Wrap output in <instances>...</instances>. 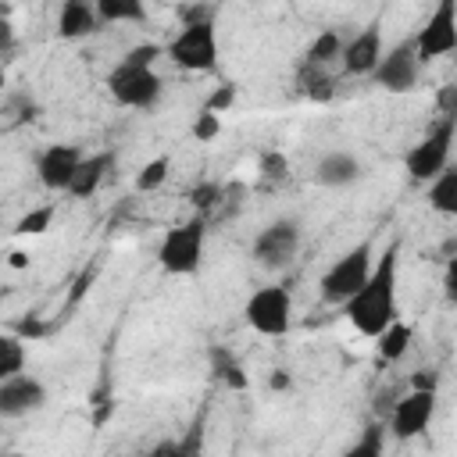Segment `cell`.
I'll return each mask as SVG.
<instances>
[{
    "label": "cell",
    "instance_id": "3957f363",
    "mask_svg": "<svg viewBox=\"0 0 457 457\" xmlns=\"http://www.w3.org/2000/svg\"><path fill=\"white\" fill-rule=\"evenodd\" d=\"M453 132H457V118H443L436 121L407 154H403V171L414 182H432L443 175V168L450 164V146H453Z\"/></svg>",
    "mask_w": 457,
    "mask_h": 457
},
{
    "label": "cell",
    "instance_id": "4dcf8cb0",
    "mask_svg": "<svg viewBox=\"0 0 457 457\" xmlns=\"http://www.w3.org/2000/svg\"><path fill=\"white\" fill-rule=\"evenodd\" d=\"M179 18H182V29L186 25H207V21H214V7L211 4H182Z\"/></svg>",
    "mask_w": 457,
    "mask_h": 457
},
{
    "label": "cell",
    "instance_id": "f546056e",
    "mask_svg": "<svg viewBox=\"0 0 457 457\" xmlns=\"http://www.w3.org/2000/svg\"><path fill=\"white\" fill-rule=\"evenodd\" d=\"M161 54H164V50H161L157 43H139V46H132L121 61H125V64H136V68H154V61H157Z\"/></svg>",
    "mask_w": 457,
    "mask_h": 457
},
{
    "label": "cell",
    "instance_id": "ac0fdd59",
    "mask_svg": "<svg viewBox=\"0 0 457 457\" xmlns=\"http://www.w3.org/2000/svg\"><path fill=\"white\" fill-rule=\"evenodd\" d=\"M111 164H114V154H111V150H100V154H86V157H82V164H79V171H75V182H71L68 196H75V200H86V196H93V193L100 189V182L107 179Z\"/></svg>",
    "mask_w": 457,
    "mask_h": 457
},
{
    "label": "cell",
    "instance_id": "f35d334b",
    "mask_svg": "<svg viewBox=\"0 0 457 457\" xmlns=\"http://www.w3.org/2000/svg\"><path fill=\"white\" fill-rule=\"evenodd\" d=\"M7 457H25V453H7Z\"/></svg>",
    "mask_w": 457,
    "mask_h": 457
},
{
    "label": "cell",
    "instance_id": "8fae6325",
    "mask_svg": "<svg viewBox=\"0 0 457 457\" xmlns=\"http://www.w3.org/2000/svg\"><path fill=\"white\" fill-rule=\"evenodd\" d=\"M418 71H421V61L414 54V39H411V43H400L382 54L378 68L371 71V82L386 93H411L418 82Z\"/></svg>",
    "mask_w": 457,
    "mask_h": 457
},
{
    "label": "cell",
    "instance_id": "7c38bea8",
    "mask_svg": "<svg viewBox=\"0 0 457 457\" xmlns=\"http://www.w3.org/2000/svg\"><path fill=\"white\" fill-rule=\"evenodd\" d=\"M82 150L71 143H54L36 157V179L50 189V193H68L75 182V171L82 164Z\"/></svg>",
    "mask_w": 457,
    "mask_h": 457
},
{
    "label": "cell",
    "instance_id": "1f68e13d",
    "mask_svg": "<svg viewBox=\"0 0 457 457\" xmlns=\"http://www.w3.org/2000/svg\"><path fill=\"white\" fill-rule=\"evenodd\" d=\"M232 104H236V86H232V82H225V86H218V89L207 96L204 111H214V114H221V111H228Z\"/></svg>",
    "mask_w": 457,
    "mask_h": 457
},
{
    "label": "cell",
    "instance_id": "e0dca14e",
    "mask_svg": "<svg viewBox=\"0 0 457 457\" xmlns=\"http://www.w3.org/2000/svg\"><path fill=\"white\" fill-rule=\"evenodd\" d=\"M207 364H211V375L225 389H232V393H246L250 389V375H246V368L239 364V357L228 346H221V343L207 346Z\"/></svg>",
    "mask_w": 457,
    "mask_h": 457
},
{
    "label": "cell",
    "instance_id": "5bb4252c",
    "mask_svg": "<svg viewBox=\"0 0 457 457\" xmlns=\"http://www.w3.org/2000/svg\"><path fill=\"white\" fill-rule=\"evenodd\" d=\"M382 54H386L382 50V29L371 21L357 36L346 39V46H343V71L346 75H371L378 68Z\"/></svg>",
    "mask_w": 457,
    "mask_h": 457
},
{
    "label": "cell",
    "instance_id": "4fadbf2b",
    "mask_svg": "<svg viewBox=\"0 0 457 457\" xmlns=\"http://www.w3.org/2000/svg\"><path fill=\"white\" fill-rule=\"evenodd\" d=\"M43 403H46V386H43L36 375L21 371V375L0 382V414H4V418L32 414V411H39Z\"/></svg>",
    "mask_w": 457,
    "mask_h": 457
},
{
    "label": "cell",
    "instance_id": "f1b7e54d",
    "mask_svg": "<svg viewBox=\"0 0 457 457\" xmlns=\"http://www.w3.org/2000/svg\"><path fill=\"white\" fill-rule=\"evenodd\" d=\"M193 139H200V143H211L218 132H221V118L214 114V111H200L196 118H193Z\"/></svg>",
    "mask_w": 457,
    "mask_h": 457
},
{
    "label": "cell",
    "instance_id": "277c9868",
    "mask_svg": "<svg viewBox=\"0 0 457 457\" xmlns=\"http://www.w3.org/2000/svg\"><path fill=\"white\" fill-rule=\"evenodd\" d=\"M204 239H207L204 218H189V221L168 228L161 246H157V264L168 275H193V271H200V264H204Z\"/></svg>",
    "mask_w": 457,
    "mask_h": 457
},
{
    "label": "cell",
    "instance_id": "ba28073f",
    "mask_svg": "<svg viewBox=\"0 0 457 457\" xmlns=\"http://www.w3.org/2000/svg\"><path fill=\"white\" fill-rule=\"evenodd\" d=\"M164 54L182 71H211L218 64V32H214V21L179 29L175 39L164 46Z\"/></svg>",
    "mask_w": 457,
    "mask_h": 457
},
{
    "label": "cell",
    "instance_id": "4316f807",
    "mask_svg": "<svg viewBox=\"0 0 457 457\" xmlns=\"http://www.w3.org/2000/svg\"><path fill=\"white\" fill-rule=\"evenodd\" d=\"M50 221H54V204L32 207V211H25V214L18 218V225H14V236H43V232L50 228Z\"/></svg>",
    "mask_w": 457,
    "mask_h": 457
},
{
    "label": "cell",
    "instance_id": "44dd1931",
    "mask_svg": "<svg viewBox=\"0 0 457 457\" xmlns=\"http://www.w3.org/2000/svg\"><path fill=\"white\" fill-rule=\"evenodd\" d=\"M411 339H414V328L407 325V321H393L378 339H375V346H378V357L386 361V364H393V361H400L407 350H411Z\"/></svg>",
    "mask_w": 457,
    "mask_h": 457
},
{
    "label": "cell",
    "instance_id": "30bf717a",
    "mask_svg": "<svg viewBox=\"0 0 457 457\" xmlns=\"http://www.w3.org/2000/svg\"><path fill=\"white\" fill-rule=\"evenodd\" d=\"M432 418H436V393H428V389H411L403 400H396V407H393V414H389V432H393L400 443H407V439L425 436L428 425H432Z\"/></svg>",
    "mask_w": 457,
    "mask_h": 457
},
{
    "label": "cell",
    "instance_id": "ffe728a7",
    "mask_svg": "<svg viewBox=\"0 0 457 457\" xmlns=\"http://www.w3.org/2000/svg\"><path fill=\"white\" fill-rule=\"evenodd\" d=\"M150 457H204V425L193 421L186 436L179 439H161L154 450H146Z\"/></svg>",
    "mask_w": 457,
    "mask_h": 457
},
{
    "label": "cell",
    "instance_id": "603a6c76",
    "mask_svg": "<svg viewBox=\"0 0 457 457\" xmlns=\"http://www.w3.org/2000/svg\"><path fill=\"white\" fill-rule=\"evenodd\" d=\"M343 36L336 32V29H325V32H318L314 36V43L307 46V64L311 68H321V64H328V61H343Z\"/></svg>",
    "mask_w": 457,
    "mask_h": 457
},
{
    "label": "cell",
    "instance_id": "ab89813d",
    "mask_svg": "<svg viewBox=\"0 0 457 457\" xmlns=\"http://www.w3.org/2000/svg\"><path fill=\"white\" fill-rule=\"evenodd\" d=\"M139 457H150V453H139Z\"/></svg>",
    "mask_w": 457,
    "mask_h": 457
},
{
    "label": "cell",
    "instance_id": "6da1fadb",
    "mask_svg": "<svg viewBox=\"0 0 457 457\" xmlns=\"http://www.w3.org/2000/svg\"><path fill=\"white\" fill-rule=\"evenodd\" d=\"M396 261H400V243L393 239L375 257V268L361 286V293L343 303L346 321L368 339H378L396 321Z\"/></svg>",
    "mask_w": 457,
    "mask_h": 457
},
{
    "label": "cell",
    "instance_id": "484cf974",
    "mask_svg": "<svg viewBox=\"0 0 457 457\" xmlns=\"http://www.w3.org/2000/svg\"><path fill=\"white\" fill-rule=\"evenodd\" d=\"M168 171H171V157H154V161H146L139 171H136V189L139 193H154V189H161L164 186V179H168Z\"/></svg>",
    "mask_w": 457,
    "mask_h": 457
},
{
    "label": "cell",
    "instance_id": "8992f818",
    "mask_svg": "<svg viewBox=\"0 0 457 457\" xmlns=\"http://www.w3.org/2000/svg\"><path fill=\"white\" fill-rule=\"evenodd\" d=\"M107 89L114 96V104L121 107H136V111H150L157 100H161V75L154 68H136V64H125L118 61L114 71L107 75Z\"/></svg>",
    "mask_w": 457,
    "mask_h": 457
},
{
    "label": "cell",
    "instance_id": "74e56055",
    "mask_svg": "<svg viewBox=\"0 0 457 457\" xmlns=\"http://www.w3.org/2000/svg\"><path fill=\"white\" fill-rule=\"evenodd\" d=\"M268 382H271V389H275V393H282V389H289V386H293L289 371H282V368H278V371H271V378H268Z\"/></svg>",
    "mask_w": 457,
    "mask_h": 457
},
{
    "label": "cell",
    "instance_id": "d4e9b609",
    "mask_svg": "<svg viewBox=\"0 0 457 457\" xmlns=\"http://www.w3.org/2000/svg\"><path fill=\"white\" fill-rule=\"evenodd\" d=\"M343 457H386V428L382 425L361 428V436L343 450Z\"/></svg>",
    "mask_w": 457,
    "mask_h": 457
},
{
    "label": "cell",
    "instance_id": "836d02e7",
    "mask_svg": "<svg viewBox=\"0 0 457 457\" xmlns=\"http://www.w3.org/2000/svg\"><path fill=\"white\" fill-rule=\"evenodd\" d=\"M286 168H289V161H286L282 154H275V150L261 154V171H264L268 179H282V175H286Z\"/></svg>",
    "mask_w": 457,
    "mask_h": 457
},
{
    "label": "cell",
    "instance_id": "7a4b0ae2",
    "mask_svg": "<svg viewBox=\"0 0 457 457\" xmlns=\"http://www.w3.org/2000/svg\"><path fill=\"white\" fill-rule=\"evenodd\" d=\"M371 268H375V250H371L368 239H361L357 246H350L343 257H336L325 268V275H321V300L343 307L346 300H353L361 293V286L368 282Z\"/></svg>",
    "mask_w": 457,
    "mask_h": 457
},
{
    "label": "cell",
    "instance_id": "9c48e42d",
    "mask_svg": "<svg viewBox=\"0 0 457 457\" xmlns=\"http://www.w3.org/2000/svg\"><path fill=\"white\" fill-rule=\"evenodd\" d=\"M300 239H303V232H300V221L296 218H275L271 225H264L257 232V239H253V261L261 268H268V271H278V268H286L300 253Z\"/></svg>",
    "mask_w": 457,
    "mask_h": 457
},
{
    "label": "cell",
    "instance_id": "9a60e30c",
    "mask_svg": "<svg viewBox=\"0 0 457 457\" xmlns=\"http://www.w3.org/2000/svg\"><path fill=\"white\" fill-rule=\"evenodd\" d=\"M361 175H364V168H361V161H357L350 150H328V154H321V161L314 164V182H318V186H328V189L353 186Z\"/></svg>",
    "mask_w": 457,
    "mask_h": 457
},
{
    "label": "cell",
    "instance_id": "d6a6232c",
    "mask_svg": "<svg viewBox=\"0 0 457 457\" xmlns=\"http://www.w3.org/2000/svg\"><path fill=\"white\" fill-rule=\"evenodd\" d=\"M189 200H193L196 211H207V207H214V204L221 200V189H218L214 182H200V186L189 193Z\"/></svg>",
    "mask_w": 457,
    "mask_h": 457
},
{
    "label": "cell",
    "instance_id": "cb8c5ba5",
    "mask_svg": "<svg viewBox=\"0 0 457 457\" xmlns=\"http://www.w3.org/2000/svg\"><path fill=\"white\" fill-rule=\"evenodd\" d=\"M21 371H25V339L7 332V336H0V382L14 378Z\"/></svg>",
    "mask_w": 457,
    "mask_h": 457
},
{
    "label": "cell",
    "instance_id": "52a82bcc",
    "mask_svg": "<svg viewBox=\"0 0 457 457\" xmlns=\"http://www.w3.org/2000/svg\"><path fill=\"white\" fill-rule=\"evenodd\" d=\"M453 50H457V0H439L414 36V54L421 64H428Z\"/></svg>",
    "mask_w": 457,
    "mask_h": 457
},
{
    "label": "cell",
    "instance_id": "5b68a950",
    "mask_svg": "<svg viewBox=\"0 0 457 457\" xmlns=\"http://www.w3.org/2000/svg\"><path fill=\"white\" fill-rule=\"evenodd\" d=\"M243 318L246 325L257 332V336H268V339H278L289 332L293 325V296L286 286H261L246 296L243 303Z\"/></svg>",
    "mask_w": 457,
    "mask_h": 457
},
{
    "label": "cell",
    "instance_id": "8d00e7d4",
    "mask_svg": "<svg viewBox=\"0 0 457 457\" xmlns=\"http://www.w3.org/2000/svg\"><path fill=\"white\" fill-rule=\"evenodd\" d=\"M11 39H14V29H11L7 14H4V18H0V50H4V54L11 50Z\"/></svg>",
    "mask_w": 457,
    "mask_h": 457
},
{
    "label": "cell",
    "instance_id": "7402d4cb",
    "mask_svg": "<svg viewBox=\"0 0 457 457\" xmlns=\"http://www.w3.org/2000/svg\"><path fill=\"white\" fill-rule=\"evenodd\" d=\"M100 25H118V21H146V7L139 0H96Z\"/></svg>",
    "mask_w": 457,
    "mask_h": 457
},
{
    "label": "cell",
    "instance_id": "e575fe53",
    "mask_svg": "<svg viewBox=\"0 0 457 457\" xmlns=\"http://www.w3.org/2000/svg\"><path fill=\"white\" fill-rule=\"evenodd\" d=\"M443 293H446V300L457 307V253L446 261V271H443Z\"/></svg>",
    "mask_w": 457,
    "mask_h": 457
},
{
    "label": "cell",
    "instance_id": "d6986e66",
    "mask_svg": "<svg viewBox=\"0 0 457 457\" xmlns=\"http://www.w3.org/2000/svg\"><path fill=\"white\" fill-rule=\"evenodd\" d=\"M425 200H428V207H432L436 214L457 218V161H450V164L443 168V175L428 182Z\"/></svg>",
    "mask_w": 457,
    "mask_h": 457
},
{
    "label": "cell",
    "instance_id": "2e32d148",
    "mask_svg": "<svg viewBox=\"0 0 457 457\" xmlns=\"http://www.w3.org/2000/svg\"><path fill=\"white\" fill-rule=\"evenodd\" d=\"M100 29V14L96 4L89 0H64L57 11V36L61 39H86Z\"/></svg>",
    "mask_w": 457,
    "mask_h": 457
},
{
    "label": "cell",
    "instance_id": "d590c367",
    "mask_svg": "<svg viewBox=\"0 0 457 457\" xmlns=\"http://www.w3.org/2000/svg\"><path fill=\"white\" fill-rule=\"evenodd\" d=\"M411 389H428V393H436V389H439V375H436V371H414V375H411Z\"/></svg>",
    "mask_w": 457,
    "mask_h": 457
},
{
    "label": "cell",
    "instance_id": "83f0119b",
    "mask_svg": "<svg viewBox=\"0 0 457 457\" xmlns=\"http://www.w3.org/2000/svg\"><path fill=\"white\" fill-rule=\"evenodd\" d=\"M303 93H307L311 100H318V104H328V100L336 96V86H332L328 75H321V71L314 68V75H311V71L303 75Z\"/></svg>",
    "mask_w": 457,
    "mask_h": 457
}]
</instances>
